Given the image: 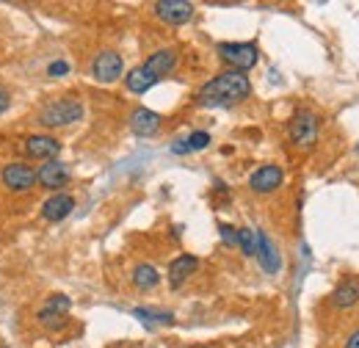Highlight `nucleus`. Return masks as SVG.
Listing matches in <instances>:
<instances>
[{
	"instance_id": "1",
	"label": "nucleus",
	"mask_w": 359,
	"mask_h": 348,
	"mask_svg": "<svg viewBox=\"0 0 359 348\" xmlns=\"http://www.w3.org/2000/svg\"><path fill=\"white\" fill-rule=\"evenodd\" d=\"M249 91H252V83H249L246 72L226 69V72L216 75L213 81H208L205 86L199 88L196 102H199L202 108H224V105H232V102L246 100Z\"/></svg>"
},
{
	"instance_id": "2",
	"label": "nucleus",
	"mask_w": 359,
	"mask_h": 348,
	"mask_svg": "<svg viewBox=\"0 0 359 348\" xmlns=\"http://www.w3.org/2000/svg\"><path fill=\"white\" fill-rule=\"evenodd\" d=\"M78 119H83V102L78 97H72V94L47 102L42 108V114H39V122L45 128H67V125H72Z\"/></svg>"
},
{
	"instance_id": "3",
	"label": "nucleus",
	"mask_w": 359,
	"mask_h": 348,
	"mask_svg": "<svg viewBox=\"0 0 359 348\" xmlns=\"http://www.w3.org/2000/svg\"><path fill=\"white\" fill-rule=\"evenodd\" d=\"M219 55L235 72H246L260 61V53H257L255 42H222L219 44Z\"/></svg>"
},
{
	"instance_id": "4",
	"label": "nucleus",
	"mask_w": 359,
	"mask_h": 348,
	"mask_svg": "<svg viewBox=\"0 0 359 348\" xmlns=\"http://www.w3.org/2000/svg\"><path fill=\"white\" fill-rule=\"evenodd\" d=\"M122 72H125V61L114 50H102L91 61V78L100 81V83H114V81L122 78Z\"/></svg>"
},
{
	"instance_id": "5",
	"label": "nucleus",
	"mask_w": 359,
	"mask_h": 348,
	"mask_svg": "<svg viewBox=\"0 0 359 348\" xmlns=\"http://www.w3.org/2000/svg\"><path fill=\"white\" fill-rule=\"evenodd\" d=\"M287 133L296 147H313L318 141V116L313 111H296L287 125Z\"/></svg>"
},
{
	"instance_id": "6",
	"label": "nucleus",
	"mask_w": 359,
	"mask_h": 348,
	"mask_svg": "<svg viewBox=\"0 0 359 348\" xmlns=\"http://www.w3.org/2000/svg\"><path fill=\"white\" fill-rule=\"evenodd\" d=\"M0 182L11 191V194H25L36 185V172L28 163H8L0 172Z\"/></svg>"
},
{
	"instance_id": "7",
	"label": "nucleus",
	"mask_w": 359,
	"mask_h": 348,
	"mask_svg": "<svg viewBox=\"0 0 359 348\" xmlns=\"http://www.w3.org/2000/svg\"><path fill=\"white\" fill-rule=\"evenodd\" d=\"M69 296H64V293H58V296H50L45 302V307L39 309V315H36V321L47 326V329H61L64 323H67V312H69Z\"/></svg>"
},
{
	"instance_id": "8",
	"label": "nucleus",
	"mask_w": 359,
	"mask_h": 348,
	"mask_svg": "<svg viewBox=\"0 0 359 348\" xmlns=\"http://www.w3.org/2000/svg\"><path fill=\"white\" fill-rule=\"evenodd\" d=\"M152 8L169 25H182L194 17V3H188V0H158Z\"/></svg>"
},
{
	"instance_id": "9",
	"label": "nucleus",
	"mask_w": 359,
	"mask_h": 348,
	"mask_svg": "<svg viewBox=\"0 0 359 348\" xmlns=\"http://www.w3.org/2000/svg\"><path fill=\"white\" fill-rule=\"evenodd\" d=\"M255 238H257V252H255V257L260 260V268H263L266 274H279V268H282V255H279L276 243L271 241L263 229H257Z\"/></svg>"
},
{
	"instance_id": "10",
	"label": "nucleus",
	"mask_w": 359,
	"mask_h": 348,
	"mask_svg": "<svg viewBox=\"0 0 359 348\" xmlns=\"http://www.w3.org/2000/svg\"><path fill=\"white\" fill-rule=\"evenodd\" d=\"M36 182H39L42 188L58 191V188H64V185L69 182V166L53 158V161H47L45 166L36 172Z\"/></svg>"
},
{
	"instance_id": "11",
	"label": "nucleus",
	"mask_w": 359,
	"mask_h": 348,
	"mask_svg": "<svg viewBox=\"0 0 359 348\" xmlns=\"http://www.w3.org/2000/svg\"><path fill=\"white\" fill-rule=\"evenodd\" d=\"M282 169L279 166H273V163H266V166H260L257 172L249 177V188L255 191V194H271V191H276L279 185H282Z\"/></svg>"
},
{
	"instance_id": "12",
	"label": "nucleus",
	"mask_w": 359,
	"mask_h": 348,
	"mask_svg": "<svg viewBox=\"0 0 359 348\" xmlns=\"http://www.w3.org/2000/svg\"><path fill=\"white\" fill-rule=\"evenodd\" d=\"M61 149V141H55L53 135H31L25 138V155L36 158V161H53Z\"/></svg>"
},
{
	"instance_id": "13",
	"label": "nucleus",
	"mask_w": 359,
	"mask_h": 348,
	"mask_svg": "<svg viewBox=\"0 0 359 348\" xmlns=\"http://www.w3.org/2000/svg\"><path fill=\"white\" fill-rule=\"evenodd\" d=\"M147 72H152L158 81L163 78V75H169L175 67H177V53L172 50V47H163V50H158V53H152L144 64H141Z\"/></svg>"
},
{
	"instance_id": "14",
	"label": "nucleus",
	"mask_w": 359,
	"mask_h": 348,
	"mask_svg": "<svg viewBox=\"0 0 359 348\" xmlns=\"http://www.w3.org/2000/svg\"><path fill=\"white\" fill-rule=\"evenodd\" d=\"M72 210H75V199H72L69 194H61V191L53 194L45 205H42V216H45L47 221H53V224H55V221H64Z\"/></svg>"
},
{
	"instance_id": "15",
	"label": "nucleus",
	"mask_w": 359,
	"mask_h": 348,
	"mask_svg": "<svg viewBox=\"0 0 359 348\" xmlns=\"http://www.w3.org/2000/svg\"><path fill=\"white\" fill-rule=\"evenodd\" d=\"M158 128H161V114H155L149 108H135L133 114H130V130L135 135H141V138L155 135Z\"/></svg>"
},
{
	"instance_id": "16",
	"label": "nucleus",
	"mask_w": 359,
	"mask_h": 348,
	"mask_svg": "<svg viewBox=\"0 0 359 348\" xmlns=\"http://www.w3.org/2000/svg\"><path fill=\"white\" fill-rule=\"evenodd\" d=\"M196 268H199V260L194 255H180L177 260H172L169 265V285L180 288L191 274H196Z\"/></svg>"
},
{
	"instance_id": "17",
	"label": "nucleus",
	"mask_w": 359,
	"mask_h": 348,
	"mask_svg": "<svg viewBox=\"0 0 359 348\" xmlns=\"http://www.w3.org/2000/svg\"><path fill=\"white\" fill-rule=\"evenodd\" d=\"M359 302V279H343L334 293H332V304L346 309V307H354Z\"/></svg>"
},
{
	"instance_id": "18",
	"label": "nucleus",
	"mask_w": 359,
	"mask_h": 348,
	"mask_svg": "<svg viewBox=\"0 0 359 348\" xmlns=\"http://www.w3.org/2000/svg\"><path fill=\"white\" fill-rule=\"evenodd\" d=\"M155 83H158V78H155L152 72H147L144 67H135V69H130V72L125 75V86L130 88L133 94H144V91H149Z\"/></svg>"
},
{
	"instance_id": "19",
	"label": "nucleus",
	"mask_w": 359,
	"mask_h": 348,
	"mask_svg": "<svg viewBox=\"0 0 359 348\" xmlns=\"http://www.w3.org/2000/svg\"><path fill=\"white\" fill-rule=\"evenodd\" d=\"M158 282H161V274H158V268H155V265H149V262L135 265L133 285L138 288V290H149V288H155Z\"/></svg>"
},
{
	"instance_id": "20",
	"label": "nucleus",
	"mask_w": 359,
	"mask_h": 348,
	"mask_svg": "<svg viewBox=\"0 0 359 348\" xmlns=\"http://www.w3.org/2000/svg\"><path fill=\"white\" fill-rule=\"evenodd\" d=\"M133 315L138 321H144L147 326L149 323H175V315L172 312H161V309H149V307H135Z\"/></svg>"
},
{
	"instance_id": "21",
	"label": "nucleus",
	"mask_w": 359,
	"mask_h": 348,
	"mask_svg": "<svg viewBox=\"0 0 359 348\" xmlns=\"http://www.w3.org/2000/svg\"><path fill=\"white\" fill-rule=\"evenodd\" d=\"M238 246L243 249V255H246V257H255V252H257V238H255V229L241 227V229H238Z\"/></svg>"
},
{
	"instance_id": "22",
	"label": "nucleus",
	"mask_w": 359,
	"mask_h": 348,
	"mask_svg": "<svg viewBox=\"0 0 359 348\" xmlns=\"http://www.w3.org/2000/svg\"><path fill=\"white\" fill-rule=\"evenodd\" d=\"M185 144H188V149H191V152H194V149H205V147L210 144V133H205V130L191 133V135L185 138Z\"/></svg>"
},
{
	"instance_id": "23",
	"label": "nucleus",
	"mask_w": 359,
	"mask_h": 348,
	"mask_svg": "<svg viewBox=\"0 0 359 348\" xmlns=\"http://www.w3.org/2000/svg\"><path fill=\"white\" fill-rule=\"evenodd\" d=\"M219 235L226 246H238V227L232 224H219Z\"/></svg>"
},
{
	"instance_id": "24",
	"label": "nucleus",
	"mask_w": 359,
	"mask_h": 348,
	"mask_svg": "<svg viewBox=\"0 0 359 348\" xmlns=\"http://www.w3.org/2000/svg\"><path fill=\"white\" fill-rule=\"evenodd\" d=\"M67 72H69V64H67V61H53V64L47 67V75H50V78H64Z\"/></svg>"
},
{
	"instance_id": "25",
	"label": "nucleus",
	"mask_w": 359,
	"mask_h": 348,
	"mask_svg": "<svg viewBox=\"0 0 359 348\" xmlns=\"http://www.w3.org/2000/svg\"><path fill=\"white\" fill-rule=\"evenodd\" d=\"M172 152H175V155H188V152H191L188 144H185V138H177V141L172 144Z\"/></svg>"
},
{
	"instance_id": "26",
	"label": "nucleus",
	"mask_w": 359,
	"mask_h": 348,
	"mask_svg": "<svg viewBox=\"0 0 359 348\" xmlns=\"http://www.w3.org/2000/svg\"><path fill=\"white\" fill-rule=\"evenodd\" d=\"M8 105H11V94H8L6 88H0V114H6Z\"/></svg>"
},
{
	"instance_id": "27",
	"label": "nucleus",
	"mask_w": 359,
	"mask_h": 348,
	"mask_svg": "<svg viewBox=\"0 0 359 348\" xmlns=\"http://www.w3.org/2000/svg\"><path fill=\"white\" fill-rule=\"evenodd\" d=\"M346 348H359V329L357 332H351V337L346 340Z\"/></svg>"
},
{
	"instance_id": "28",
	"label": "nucleus",
	"mask_w": 359,
	"mask_h": 348,
	"mask_svg": "<svg viewBox=\"0 0 359 348\" xmlns=\"http://www.w3.org/2000/svg\"><path fill=\"white\" fill-rule=\"evenodd\" d=\"M357 152H359V147H357Z\"/></svg>"
}]
</instances>
